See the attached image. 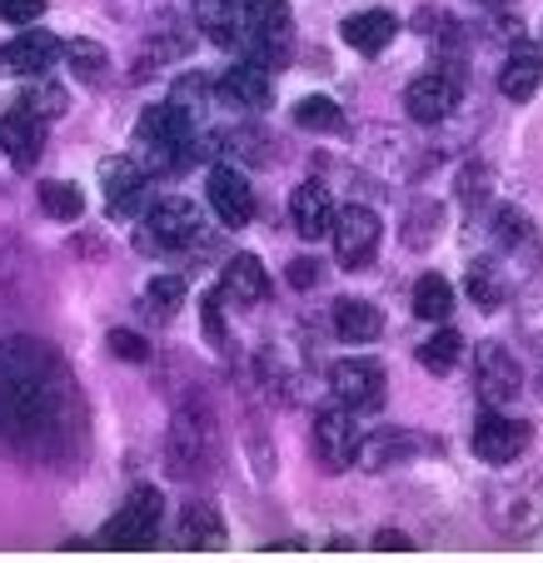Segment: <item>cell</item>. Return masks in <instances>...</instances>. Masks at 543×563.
I'll use <instances>...</instances> for the list:
<instances>
[{"label":"cell","mask_w":543,"mask_h":563,"mask_svg":"<svg viewBox=\"0 0 543 563\" xmlns=\"http://www.w3.org/2000/svg\"><path fill=\"white\" fill-rule=\"evenodd\" d=\"M240 21H245V45L250 65L259 70H285L295 55V15L285 0H240Z\"/></svg>","instance_id":"6da1fadb"},{"label":"cell","mask_w":543,"mask_h":563,"mask_svg":"<svg viewBox=\"0 0 543 563\" xmlns=\"http://www.w3.org/2000/svg\"><path fill=\"white\" fill-rule=\"evenodd\" d=\"M190 140H195V120L185 110H175L170 100L160 106H145L135 120V145L149 150V170L155 175H170L180 165H190Z\"/></svg>","instance_id":"7a4b0ae2"},{"label":"cell","mask_w":543,"mask_h":563,"mask_svg":"<svg viewBox=\"0 0 543 563\" xmlns=\"http://www.w3.org/2000/svg\"><path fill=\"white\" fill-rule=\"evenodd\" d=\"M204 245V214L190 200H160L149 205L145 224L135 234L140 255H185V250Z\"/></svg>","instance_id":"3957f363"},{"label":"cell","mask_w":543,"mask_h":563,"mask_svg":"<svg viewBox=\"0 0 543 563\" xmlns=\"http://www.w3.org/2000/svg\"><path fill=\"white\" fill-rule=\"evenodd\" d=\"M160 514H165V499L160 489H149V484H140V489H130V499L120 504V514L100 529V549H115V553H140L155 543V533H160Z\"/></svg>","instance_id":"277c9868"},{"label":"cell","mask_w":543,"mask_h":563,"mask_svg":"<svg viewBox=\"0 0 543 563\" xmlns=\"http://www.w3.org/2000/svg\"><path fill=\"white\" fill-rule=\"evenodd\" d=\"M494 260L509 269V279H529L533 269L543 265V240H539V224L519 210V205H503L494 214Z\"/></svg>","instance_id":"5b68a950"},{"label":"cell","mask_w":543,"mask_h":563,"mask_svg":"<svg viewBox=\"0 0 543 563\" xmlns=\"http://www.w3.org/2000/svg\"><path fill=\"white\" fill-rule=\"evenodd\" d=\"M379 214L369 210V205H344V210H334V224H330V240H334V260H340V269H364L374 255H379Z\"/></svg>","instance_id":"8992f818"},{"label":"cell","mask_w":543,"mask_h":563,"mask_svg":"<svg viewBox=\"0 0 543 563\" xmlns=\"http://www.w3.org/2000/svg\"><path fill=\"white\" fill-rule=\"evenodd\" d=\"M330 394L334 405L354 409V415H374L389 394V374L379 360H340L330 369Z\"/></svg>","instance_id":"52a82bcc"},{"label":"cell","mask_w":543,"mask_h":563,"mask_svg":"<svg viewBox=\"0 0 543 563\" xmlns=\"http://www.w3.org/2000/svg\"><path fill=\"white\" fill-rule=\"evenodd\" d=\"M529 444H533L529 419H509V415H499V409H489V415L474 424V454L494 468L519 464V459L529 454Z\"/></svg>","instance_id":"ba28073f"},{"label":"cell","mask_w":543,"mask_h":563,"mask_svg":"<svg viewBox=\"0 0 543 563\" xmlns=\"http://www.w3.org/2000/svg\"><path fill=\"white\" fill-rule=\"evenodd\" d=\"M458 96H464V75L434 65V70L419 75L414 86L405 90V115L414 125H439V120H448L458 110Z\"/></svg>","instance_id":"9c48e42d"},{"label":"cell","mask_w":543,"mask_h":563,"mask_svg":"<svg viewBox=\"0 0 543 563\" xmlns=\"http://www.w3.org/2000/svg\"><path fill=\"white\" fill-rule=\"evenodd\" d=\"M359 424H354V409L330 405L314 415V459L324 464V474H344L359 454Z\"/></svg>","instance_id":"30bf717a"},{"label":"cell","mask_w":543,"mask_h":563,"mask_svg":"<svg viewBox=\"0 0 543 563\" xmlns=\"http://www.w3.org/2000/svg\"><path fill=\"white\" fill-rule=\"evenodd\" d=\"M474 384H479V399L484 405H509L523 394V364L513 360L503 344H479L474 350Z\"/></svg>","instance_id":"8fae6325"},{"label":"cell","mask_w":543,"mask_h":563,"mask_svg":"<svg viewBox=\"0 0 543 563\" xmlns=\"http://www.w3.org/2000/svg\"><path fill=\"white\" fill-rule=\"evenodd\" d=\"M204 195H210V210L220 214V224H230V230H245L255 220V190L235 165H214L210 180H204Z\"/></svg>","instance_id":"7c38bea8"},{"label":"cell","mask_w":543,"mask_h":563,"mask_svg":"<svg viewBox=\"0 0 543 563\" xmlns=\"http://www.w3.org/2000/svg\"><path fill=\"white\" fill-rule=\"evenodd\" d=\"M210 96H220L224 106H240V110H265L275 100V80H269V70L245 60V65H230L224 75H214Z\"/></svg>","instance_id":"4fadbf2b"},{"label":"cell","mask_w":543,"mask_h":563,"mask_svg":"<svg viewBox=\"0 0 543 563\" xmlns=\"http://www.w3.org/2000/svg\"><path fill=\"white\" fill-rule=\"evenodd\" d=\"M489 509H494V523H499L503 533L523 539V533H533L543 523V484L523 478V484H513L509 494H494Z\"/></svg>","instance_id":"5bb4252c"},{"label":"cell","mask_w":543,"mask_h":563,"mask_svg":"<svg viewBox=\"0 0 543 563\" xmlns=\"http://www.w3.org/2000/svg\"><path fill=\"white\" fill-rule=\"evenodd\" d=\"M55 60H60V41H55L51 31H25V35H11V41L0 45V70L21 75V80L45 75Z\"/></svg>","instance_id":"9a60e30c"},{"label":"cell","mask_w":543,"mask_h":563,"mask_svg":"<svg viewBox=\"0 0 543 563\" xmlns=\"http://www.w3.org/2000/svg\"><path fill=\"white\" fill-rule=\"evenodd\" d=\"M419 439L414 429H374V434L359 439V454H354V464L364 468V474H384L389 464H405V459H414Z\"/></svg>","instance_id":"2e32d148"},{"label":"cell","mask_w":543,"mask_h":563,"mask_svg":"<svg viewBox=\"0 0 543 563\" xmlns=\"http://www.w3.org/2000/svg\"><path fill=\"white\" fill-rule=\"evenodd\" d=\"M175 543L190 553H220L224 549V523L220 509L210 499H195L180 509V529H175Z\"/></svg>","instance_id":"e0dca14e"},{"label":"cell","mask_w":543,"mask_h":563,"mask_svg":"<svg viewBox=\"0 0 543 563\" xmlns=\"http://www.w3.org/2000/svg\"><path fill=\"white\" fill-rule=\"evenodd\" d=\"M0 150L11 155L15 170H31L35 159H41V150H45V120L25 115V110L0 115Z\"/></svg>","instance_id":"ac0fdd59"},{"label":"cell","mask_w":543,"mask_h":563,"mask_svg":"<svg viewBox=\"0 0 543 563\" xmlns=\"http://www.w3.org/2000/svg\"><path fill=\"white\" fill-rule=\"evenodd\" d=\"M289 220H295V230L304 234L309 245L314 240H330V224H334V200L324 195V185L304 180L295 195H289Z\"/></svg>","instance_id":"d6986e66"},{"label":"cell","mask_w":543,"mask_h":563,"mask_svg":"<svg viewBox=\"0 0 543 563\" xmlns=\"http://www.w3.org/2000/svg\"><path fill=\"white\" fill-rule=\"evenodd\" d=\"M340 35H344V45H350V51L379 55V51H389V41L399 35V15H395V11H359V15H344Z\"/></svg>","instance_id":"ffe728a7"},{"label":"cell","mask_w":543,"mask_h":563,"mask_svg":"<svg viewBox=\"0 0 543 563\" xmlns=\"http://www.w3.org/2000/svg\"><path fill=\"white\" fill-rule=\"evenodd\" d=\"M330 319H334V334H340L344 344H374L384 334V314L369 305V299H354V295L334 299Z\"/></svg>","instance_id":"44dd1931"},{"label":"cell","mask_w":543,"mask_h":563,"mask_svg":"<svg viewBox=\"0 0 543 563\" xmlns=\"http://www.w3.org/2000/svg\"><path fill=\"white\" fill-rule=\"evenodd\" d=\"M464 285H469V299L479 309H503V305H509L513 279H509V269H503L494 255H479L469 265V279H464Z\"/></svg>","instance_id":"7402d4cb"},{"label":"cell","mask_w":543,"mask_h":563,"mask_svg":"<svg viewBox=\"0 0 543 563\" xmlns=\"http://www.w3.org/2000/svg\"><path fill=\"white\" fill-rule=\"evenodd\" d=\"M195 25H200L214 45H224V51L240 45V31H245V21H240V0H195Z\"/></svg>","instance_id":"603a6c76"},{"label":"cell","mask_w":543,"mask_h":563,"mask_svg":"<svg viewBox=\"0 0 543 563\" xmlns=\"http://www.w3.org/2000/svg\"><path fill=\"white\" fill-rule=\"evenodd\" d=\"M220 289L230 299H240V305H259V299L269 295V275H265V265H259L255 255H235L230 265H224Z\"/></svg>","instance_id":"cb8c5ba5"},{"label":"cell","mask_w":543,"mask_h":563,"mask_svg":"<svg viewBox=\"0 0 543 563\" xmlns=\"http://www.w3.org/2000/svg\"><path fill=\"white\" fill-rule=\"evenodd\" d=\"M414 360H419V369H429V374H454L458 360H464V334L439 324V334H429V340L419 344Z\"/></svg>","instance_id":"d4e9b609"},{"label":"cell","mask_w":543,"mask_h":563,"mask_svg":"<svg viewBox=\"0 0 543 563\" xmlns=\"http://www.w3.org/2000/svg\"><path fill=\"white\" fill-rule=\"evenodd\" d=\"M539 75H543V60L533 51H519V55H509V60H503V70H499V90L509 100H533L539 96Z\"/></svg>","instance_id":"484cf974"},{"label":"cell","mask_w":543,"mask_h":563,"mask_svg":"<svg viewBox=\"0 0 543 563\" xmlns=\"http://www.w3.org/2000/svg\"><path fill=\"white\" fill-rule=\"evenodd\" d=\"M409 305H414V314L424 319V324H448V314H454V289H448L444 275H419Z\"/></svg>","instance_id":"4316f807"},{"label":"cell","mask_w":543,"mask_h":563,"mask_svg":"<svg viewBox=\"0 0 543 563\" xmlns=\"http://www.w3.org/2000/svg\"><path fill=\"white\" fill-rule=\"evenodd\" d=\"M439 230H444V205L419 200V205H409L405 224H399V240H405V250H429L439 240Z\"/></svg>","instance_id":"83f0119b"},{"label":"cell","mask_w":543,"mask_h":563,"mask_svg":"<svg viewBox=\"0 0 543 563\" xmlns=\"http://www.w3.org/2000/svg\"><path fill=\"white\" fill-rule=\"evenodd\" d=\"M295 125L309 130V135H340L344 110H340V100H330V96H304L295 106Z\"/></svg>","instance_id":"f1b7e54d"},{"label":"cell","mask_w":543,"mask_h":563,"mask_svg":"<svg viewBox=\"0 0 543 563\" xmlns=\"http://www.w3.org/2000/svg\"><path fill=\"white\" fill-rule=\"evenodd\" d=\"M60 60L70 65V75H80V80H100V70H106V45L90 41V35H70V41H60Z\"/></svg>","instance_id":"f546056e"},{"label":"cell","mask_w":543,"mask_h":563,"mask_svg":"<svg viewBox=\"0 0 543 563\" xmlns=\"http://www.w3.org/2000/svg\"><path fill=\"white\" fill-rule=\"evenodd\" d=\"M41 210L51 214V220L70 224V220L86 214V195H80V185H70V180H45L41 185Z\"/></svg>","instance_id":"4dcf8cb0"},{"label":"cell","mask_w":543,"mask_h":563,"mask_svg":"<svg viewBox=\"0 0 543 563\" xmlns=\"http://www.w3.org/2000/svg\"><path fill=\"white\" fill-rule=\"evenodd\" d=\"M21 110L35 120H55L65 115V90L55 86V80H45V75H31V86L21 90Z\"/></svg>","instance_id":"1f68e13d"},{"label":"cell","mask_w":543,"mask_h":563,"mask_svg":"<svg viewBox=\"0 0 543 563\" xmlns=\"http://www.w3.org/2000/svg\"><path fill=\"white\" fill-rule=\"evenodd\" d=\"M140 305H145L155 319H175V314H180V305H185V279L180 275L149 279V289H145V299H140Z\"/></svg>","instance_id":"d6a6232c"},{"label":"cell","mask_w":543,"mask_h":563,"mask_svg":"<svg viewBox=\"0 0 543 563\" xmlns=\"http://www.w3.org/2000/svg\"><path fill=\"white\" fill-rule=\"evenodd\" d=\"M100 185H106V200H115V195L145 185V170H140L135 155H110L106 165H100Z\"/></svg>","instance_id":"836d02e7"},{"label":"cell","mask_w":543,"mask_h":563,"mask_svg":"<svg viewBox=\"0 0 543 563\" xmlns=\"http://www.w3.org/2000/svg\"><path fill=\"white\" fill-rule=\"evenodd\" d=\"M204 100H210V75H204V70H190V75H180V80H175V90H170V106L175 110H185V115L195 120Z\"/></svg>","instance_id":"e575fe53"},{"label":"cell","mask_w":543,"mask_h":563,"mask_svg":"<svg viewBox=\"0 0 543 563\" xmlns=\"http://www.w3.org/2000/svg\"><path fill=\"white\" fill-rule=\"evenodd\" d=\"M489 165H484V159H469V165H464V175H458V200H464V210H484V200H489Z\"/></svg>","instance_id":"d590c367"},{"label":"cell","mask_w":543,"mask_h":563,"mask_svg":"<svg viewBox=\"0 0 543 563\" xmlns=\"http://www.w3.org/2000/svg\"><path fill=\"white\" fill-rule=\"evenodd\" d=\"M224 145H230V155L250 159V165H269V159H275V145H269L265 135H255V130H235Z\"/></svg>","instance_id":"8d00e7d4"},{"label":"cell","mask_w":543,"mask_h":563,"mask_svg":"<svg viewBox=\"0 0 543 563\" xmlns=\"http://www.w3.org/2000/svg\"><path fill=\"white\" fill-rule=\"evenodd\" d=\"M106 350L115 354V360H125V364H145L149 360V340L145 334H135V330H110Z\"/></svg>","instance_id":"74e56055"},{"label":"cell","mask_w":543,"mask_h":563,"mask_svg":"<svg viewBox=\"0 0 543 563\" xmlns=\"http://www.w3.org/2000/svg\"><path fill=\"white\" fill-rule=\"evenodd\" d=\"M220 305H224V289H210V295L200 299V314H204V340H210L214 350H224V344H230V334H224V314H220Z\"/></svg>","instance_id":"f35d334b"},{"label":"cell","mask_w":543,"mask_h":563,"mask_svg":"<svg viewBox=\"0 0 543 563\" xmlns=\"http://www.w3.org/2000/svg\"><path fill=\"white\" fill-rule=\"evenodd\" d=\"M519 330L533 350H543V295H529L523 299V314H519Z\"/></svg>","instance_id":"ab89813d"},{"label":"cell","mask_w":543,"mask_h":563,"mask_svg":"<svg viewBox=\"0 0 543 563\" xmlns=\"http://www.w3.org/2000/svg\"><path fill=\"white\" fill-rule=\"evenodd\" d=\"M45 5H51V0H0V15L11 25H35L45 15Z\"/></svg>","instance_id":"60d3db41"},{"label":"cell","mask_w":543,"mask_h":563,"mask_svg":"<svg viewBox=\"0 0 543 563\" xmlns=\"http://www.w3.org/2000/svg\"><path fill=\"white\" fill-rule=\"evenodd\" d=\"M140 210H149V190H145V185H135V190H125V195H115V200H110V214H115V220H130V214H140Z\"/></svg>","instance_id":"b9f144b4"},{"label":"cell","mask_w":543,"mask_h":563,"mask_svg":"<svg viewBox=\"0 0 543 563\" xmlns=\"http://www.w3.org/2000/svg\"><path fill=\"white\" fill-rule=\"evenodd\" d=\"M374 553H414V539L399 529H379L374 533Z\"/></svg>","instance_id":"7bdbcfd3"},{"label":"cell","mask_w":543,"mask_h":563,"mask_svg":"<svg viewBox=\"0 0 543 563\" xmlns=\"http://www.w3.org/2000/svg\"><path fill=\"white\" fill-rule=\"evenodd\" d=\"M285 275H289V289H314L320 285V265H314V260H295Z\"/></svg>","instance_id":"ee69618b"},{"label":"cell","mask_w":543,"mask_h":563,"mask_svg":"<svg viewBox=\"0 0 543 563\" xmlns=\"http://www.w3.org/2000/svg\"><path fill=\"white\" fill-rule=\"evenodd\" d=\"M484 5H513V0H484Z\"/></svg>","instance_id":"f6af8a7d"}]
</instances>
